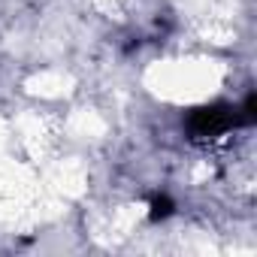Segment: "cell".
<instances>
[{"instance_id": "cell-1", "label": "cell", "mask_w": 257, "mask_h": 257, "mask_svg": "<svg viewBox=\"0 0 257 257\" xmlns=\"http://www.w3.org/2000/svg\"><path fill=\"white\" fill-rule=\"evenodd\" d=\"M239 124H245V118L236 115L233 106L215 103V106H203V109H194L191 112V118H188V134H191V140H215L224 131L239 127Z\"/></svg>"}, {"instance_id": "cell-2", "label": "cell", "mask_w": 257, "mask_h": 257, "mask_svg": "<svg viewBox=\"0 0 257 257\" xmlns=\"http://www.w3.org/2000/svg\"><path fill=\"white\" fill-rule=\"evenodd\" d=\"M170 212H173V203H170L167 197H164V200H155V203H152V218H155V221H158V218H167Z\"/></svg>"}]
</instances>
